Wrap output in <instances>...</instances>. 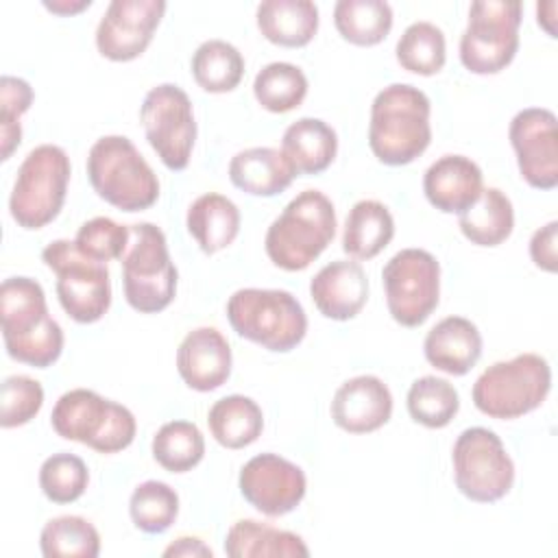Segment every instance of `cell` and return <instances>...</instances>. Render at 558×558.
<instances>
[{"label":"cell","instance_id":"obj_1","mask_svg":"<svg viewBox=\"0 0 558 558\" xmlns=\"http://www.w3.org/2000/svg\"><path fill=\"white\" fill-rule=\"evenodd\" d=\"M0 325L9 357L48 368L63 351V329L50 316L44 288L31 277H9L0 286Z\"/></svg>","mask_w":558,"mask_h":558},{"label":"cell","instance_id":"obj_2","mask_svg":"<svg viewBox=\"0 0 558 558\" xmlns=\"http://www.w3.org/2000/svg\"><path fill=\"white\" fill-rule=\"evenodd\" d=\"M432 102L410 83H392L377 92L371 105L368 148L386 166H405L432 142Z\"/></svg>","mask_w":558,"mask_h":558},{"label":"cell","instance_id":"obj_3","mask_svg":"<svg viewBox=\"0 0 558 558\" xmlns=\"http://www.w3.org/2000/svg\"><path fill=\"white\" fill-rule=\"evenodd\" d=\"M336 227L333 203L320 190H303L270 222L266 255L281 270H305L331 244Z\"/></svg>","mask_w":558,"mask_h":558},{"label":"cell","instance_id":"obj_4","mask_svg":"<svg viewBox=\"0 0 558 558\" xmlns=\"http://www.w3.org/2000/svg\"><path fill=\"white\" fill-rule=\"evenodd\" d=\"M94 192L120 211H144L159 198V179L126 135H102L87 153Z\"/></svg>","mask_w":558,"mask_h":558},{"label":"cell","instance_id":"obj_5","mask_svg":"<svg viewBox=\"0 0 558 558\" xmlns=\"http://www.w3.org/2000/svg\"><path fill=\"white\" fill-rule=\"evenodd\" d=\"M227 320L233 331L266 351L288 353L303 342L307 316L299 299L279 288H242L227 301Z\"/></svg>","mask_w":558,"mask_h":558},{"label":"cell","instance_id":"obj_6","mask_svg":"<svg viewBox=\"0 0 558 558\" xmlns=\"http://www.w3.org/2000/svg\"><path fill=\"white\" fill-rule=\"evenodd\" d=\"M57 436L87 445L98 453H118L126 449L137 432L133 412L87 388L63 392L50 414Z\"/></svg>","mask_w":558,"mask_h":558},{"label":"cell","instance_id":"obj_7","mask_svg":"<svg viewBox=\"0 0 558 558\" xmlns=\"http://www.w3.org/2000/svg\"><path fill=\"white\" fill-rule=\"evenodd\" d=\"M549 390V362L538 353H519L484 368L473 384L471 397L482 414L512 421L536 410L547 399Z\"/></svg>","mask_w":558,"mask_h":558},{"label":"cell","instance_id":"obj_8","mask_svg":"<svg viewBox=\"0 0 558 558\" xmlns=\"http://www.w3.org/2000/svg\"><path fill=\"white\" fill-rule=\"evenodd\" d=\"M70 174V157L61 146H35L20 163L9 196V211L17 227L37 231L50 225L65 203Z\"/></svg>","mask_w":558,"mask_h":558},{"label":"cell","instance_id":"obj_9","mask_svg":"<svg viewBox=\"0 0 558 558\" xmlns=\"http://www.w3.org/2000/svg\"><path fill=\"white\" fill-rule=\"evenodd\" d=\"M129 229L131 240L122 255L124 299L140 314H157L174 301L179 272L157 225L135 222Z\"/></svg>","mask_w":558,"mask_h":558},{"label":"cell","instance_id":"obj_10","mask_svg":"<svg viewBox=\"0 0 558 558\" xmlns=\"http://www.w3.org/2000/svg\"><path fill=\"white\" fill-rule=\"evenodd\" d=\"M41 262L57 275V299L63 312L89 325L111 305V279L105 264L85 257L74 240H54L41 251Z\"/></svg>","mask_w":558,"mask_h":558},{"label":"cell","instance_id":"obj_11","mask_svg":"<svg viewBox=\"0 0 558 558\" xmlns=\"http://www.w3.org/2000/svg\"><path fill=\"white\" fill-rule=\"evenodd\" d=\"M521 2L480 0L469 7V24L460 37V61L473 74L506 70L519 50Z\"/></svg>","mask_w":558,"mask_h":558},{"label":"cell","instance_id":"obj_12","mask_svg":"<svg viewBox=\"0 0 558 558\" xmlns=\"http://www.w3.org/2000/svg\"><path fill=\"white\" fill-rule=\"evenodd\" d=\"M451 462L456 486L471 501H499L514 484V462L488 427L464 429L453 442Z\"/></svg>","mask_w":558,"mask_h":558},{"label":"cell","instance_id":"obj_13","mask_svg":"<svg viewBox=\"0 0 558 558\" xmlns=\"http://www.w3.org/2000/svg\"><path fill=\"white\" fill-rule=\"evenodd\" d=\"M381 283L392 320L418 327L438 307L440 264L425 248H401L386 262Z\"/></svg>","mask_w":558,"mask_h":558},{"label":"cell","instance_id":"obj_14","mask_svg":"<svg viewBox=\"0 0 558 558\" xmlns=\"http://www.w3.org/2000/svg\"><path fill=\"white\" fill-rule=\"evenodd\" d=\"M140 120L161 163L172 172L185 170L196 142V120L190 96L174 83L155 85L144 96Z\"/></svg>","mask_w":558,"mask_h":558},{"label":"cell","instance_id":"obj_15","mask_svg":"<svg viewBox=\"0 0 558 558\" xmlns=\"http://www.w3.org/2000/svg\"><path fill=\"white\" fill-rule=\"evenodd\" d=\"M238 486L242 497L266 517L292 512L307 493L303 469L279 453L253 456L240 469Z\"/></svg>","mask_w":558,"mask_h":558},{"label":"cell","instance_id":"obj_16","mask_svg":"<svg viewBox=\"0 0 558 558\" xmlns=\"http://www.w3.org/2000/svg\"><path fill=\"white\" fill-rule=\"evenodd\" d=\"M523 181L536 190L558 185V129L554 111L545 107L521 109L508 126Z\"/></svg>","mask_w":558,"mask_h":558},{"label":"cell","instance_id":"obj_17","mask_svg":"<svg viewBox=\"0 0 558 558\" xmlns=\"http://www.w3.org/2000/svg\"><path fill=\"white\" fill-rule=\"evenodd\" d=\"M166 13L163 0H113L96 26V48L109 61H133L153 41Z\"/></svg>","mask_w":558,"mask_h":558},{"label":"cell","instance_id":"obj_18","mask_svg":"<svg viewBox=\"0 0 558 558\" xmlns=\"http://www.w3.org/2000/svg\"><path fill=\"white\" fill-rule=\"evenodd\" d=\"M231 347L216 327H196L185 333L177 349V371L187 388L211 392L231 375Z\"/></svg>","mask_w":558,"mask_h":558},{"label":"cell","instance_id":"obj_19","mask_svg":"<svg viewBox=\"0 0 558 558\" xmlns=\"http://www.w3.org/2000/svg\"><path fill=\"white\" fill-rule=\"evenodd\" d=\"M392 416L390 388L377 375L347 379L331 399L333 423L349 434H371Z\"/></svg>","mask_w":558,"mask_h":558},{"label":"cell","instance_id":"obj_20","mask_svg":"<svg viewBox=\"0 0 558 558\" xmlns=\"http://www.w3.org/2000/svg\"><path fill=\"white\" fill-rule=\"evenodd\" d=\"M310 296L325 318L351 320L366 305L368 277L360 262L336 259L312 277Z\"/></svg>","mask_w":558,"mask_h":558},{"label":"cell","instance_id":"obj_21","mask_svg":"<svg viewBox=\"0 0 558 558\" xmlns=\"http://www.w3.org/2000/svg\"><path fill=\"white\" fill-rule=\"evenodd\" d=\"M484 190L480 166L464 155H442L423 174V192L442 214H462Z\"/></svg>","mask_w":558,"mask_h":558},{"label":"cell","instance_id":"obj_22","mask_svg":"<svg viewBox=\"0 0 558 558\" xmlns=\"http://www.w3.org/2000/svg\"><path fill=\"white\" fill-rule=\"evenodd\" d=\"M423 353L436 371L462 377L482 357V333L469 318L447 316L427 331Z\"/></svg>","mask_w":558,"mask_h":558},{"label":"cell","instance_id":"obj_23","mask_svg":"<svg viewBox=\"0 0 558 558\" xmlns=\"http://www.w3.org/2000/svg\"><path fill=\"white\" fill-rule=\"evenodd\" d=\"M296 172L286 155L270 146H253L235 153L229 161L231 183L251 196H277L286 192Z\"/></svg>","mask_w":558,"mask_h":558},{"label":"cell","instance_id":"obj_24","mask_svg":"<svg viewBox=\"0 0 558 558\" xmlns=\"http://www.w3.org/2000/svg\"><path fill=\"white\" fill-rule=\"evenodd\" d=\"M240 222L238 205L218 192L201 194L190 203L185 214V227L205 255H214L233 244L240 233Z\"/></svg>","mask_w":558,"mask_h":558},{"label":"cell","instance_id":"obj_25","mask_svg":"<svg viewBox=\"0 0 558 558\" xmlns=\"http://www.w3.org/2000/svg\"><path fill=\"white\" fill-rule=\"evenodd\" d=\"M281 153L299 174L325 172L338 153L336 131L320 118H299L281 137Z\"/></svg>","mask_w":558,"mask_h":558},{"label":"cell","instance_id":"obj_26","mask_svg":"<svg viewBox=\"0 0 558 558\" xmlns=\"http://www.w3.org/2000/svg\"><path fill=\"white\" fill-rule=\"evenodd\" d=\"M255 20L270 44L303 48L318 31V7L310 0H264L257 4Z\"/></svg>","mask_w":558,"mask_h":558},{"label":"cell","instance_id":"obj_27","mask_svg":"<svg viewBox=\"0 0 558 558\" xmlns=\"http://www.w3.org/2000/svg\"><path fill=\"white\" fill-rule=\"evenodd\" d=\"M225 554L231 558H305L310 549L290 530H279L255 519H240L227 530Z\"/></svg>","mask_w":558,"mask_h":558},{"label":"cell","instance_id":"obj_28","mask_svg":"<svg viewBox=\"0 0 558 558\" xmlns=\"http://www.w3.org/2000/svg\"><path fill=\"white\" fill-rule=\"evenodd\" d=\"M395 238V218L390 209L375 201H357L344 220L342 248L353 259L377 257Z\"/></svg>","mask_w":558,"mask_h":558},{"label":"cell","instance_id":"obj_29","mask_svg":"<svg viewBox=\"0 0 558 558\" xmlns=\"http://www.w3.org/2000/svg\"><path fill=\"white\" fill-rule=\"evenodd\" d=\"M458 227L475 246H499L514 229L512 201L499 187H484L480 198L458 216Z\"/></svg>","mask_w":558,"mask_h":558},{"label":"cell","instance_id":"obj_30","mask_svg":"<svg viewBox=\"0 0 558 558\" xmlns=\"http://www.w3.org/2000/svg\"><path fill=\"white\" fill-rule=\"evenodd\" d=\"M207 425L214 440L225 449H244L262 436L264 414L251 397L229 395L209 408Z\"/></svg>","mask_w":558,"mask_h":558},{"label":"cell","instance_id":"obj_31","mask_svg":"<svg viewBox=\"0 0 558 558\" xmlns=\"http://www.w3.org/2000/svg\"><path fill=\"white\" fill-rule=\"evenodd\" d=\"M333 24L340 37L353 46H377L392 28V7L384 0H338Z\"/></svg>","mask_w":558,"mask_h":558},{"label":"cell","instance_id":"obj_32","mask_svg":"<svg viewBox=\"0 0 558 558\" xmlns=\"http://www.w3.org/2000/svg\"><path fill=\"white\" fill-rule=\"evenodd\" d=\"M190 68L201 89L227 94L233 92L244 76V57L225 39H207L194 50Z\"/></svg>","mask_w":558,"mask_h":558},{"label":"cell","instance_id":"obj_33","mask_svg":"<svg viewBox=\"0 0 558 558\" xmlns=\"http://www.w3.org/2000/svg\"><path fill=\"white\" fill-rule=\"evenodd\" d=\"M255 100L270 113H288L307 96L305 72L288 61H272L264 65L253 81Z\"/></svg>","mask_w":558,"mask_h":558},{"label":"cell","instance_id":"obj_34","mask_svg":"<svg viewBox=\"0 0 558 558\" xmlns=\"http://www.w3.org/2000/svg\"><path fill=\"white\" fill-rule=\"evenodd\" d=\"M408 412L414 423L429 429L447 427L460 410V395L442 377L423 375L412 381L405 397Z\"/></svg>","mask_w":558,"mask_h":558},{"label":"cell","instance_id":"obj_35","mask_svg":"<svg viewBox=\"0 0 558 558\" xmlns=\"http://www.w3.org/2000/svg\"><path fill=\"white\" fill-rule=\"evenodd\" d=\"M395 54L403 70L421 76H434L447 61L445 33L432 22H414L401 33Z\"/></svg>","mask_w":558,"mask_h":558},{"label":"cell","instance_id":"obj_36","mask_svg":"<svg viewBox=\"0 0 558 558\" xmlns=\"http://www.w3.org/2000/svg\"><path fill=\"white\" fill-rule=\"evenodd\" d=\"M153 458L170 473L192 471L205 456V438L192 421H168L153 436Z\"/></svg>","mask_w":558,"mask_h":558},{"label":"cell","instance_id":"obj_37","mask_svg":"<svg viewBox=\"0 0 558 558\" xmlns=\"http://www.w3.org/2000/svg\"><path fill=\"white\" fill-rule=\"evenodd\" d=\"M39 549L46 558H96L100 534L83 517L63 514L46 521L39 534Z\"/></svg>","mask_w":558,"mask_h":558},{"label":"cell","instance_id":"obj_38","mask_svg":"<svg viewBox=\"0 0 558 558\" xmlns=\"http://www.w3.org/2000/svg\"><path fill=\"white\" fill-rule=\"evenodd\" d=\"M129 514L137 530L163 534L179 517V495L166 482L146 480L131 493Z\"/></svg>","mask_w":558,"mask_h":558},{"label":"cell","instance_id":"obj_39","mask_svg":"<svg viewBox=\"0 0 558 558\" xmlns=\"http://www.w3.org/2000/svg\"><path fill=\"white\" fill-rule=\"evenodd\" d=\"M89 471L83 458L59 451L39 466V488L52 504H72L87 490Z\"/></svg>","mask_w":558,"mask_h":558},{"label":"cell","instance_id":"obj_40","mask_svg":"<svg viewBox=\"0 0 558 558\" xmlns=\"http://www.w3.org/2000/svg\"><path fill=\"white\" fill-rule=\"evenodd\" d=\"M33 87L20 76L0 78V157L7 161L22 142L20 118L33 105Z\"/></svg>","mask_w":558,"mask_h":558},{"label":"cell","instance_id":"obj_41","mask_svg":"<svg viewBox=\"0 0 558 558\" xmlns=\"http://www.w3.org/2000/svg\"><path fill=\"white\" fill-rule=\"evenodd\" d=\"M129 240L131 229L126 225H120L107 216H96L78 227L74 244L85 257L107 264L111 259H122Z\"/></svg>","mask_w":558,"mask_h":558},{"label":"cell","instance_id":"obj_42","mask_svg":"<svg viewBox=\"0 0 558 558\" xmlns=\"http://www.w3.org/2000/svg\"><path fill=\"white\" fill-rule=\"evenodd\" d=\"M0 405V425L4 429L26 425L44 405V388L28 375H9L2 381Z\"/></svg>","mask_w":558,"mask_h":558},{"label":"cell","instance_id":"obj_43","mask_svg":"<svg viewBox=\"0 0 558 558\" xmlns=\"http://www.w3.org/2000/svg\"><path fill=\"white\" fill-rule=\"evenodd\" d=\"M556 242H558V222L556 220H549L545 227H541L532 233L530 257L536 268H541L545 272H556V268H558Z\"/></svg>","mask_w":558,"mask_h":558},{"label":"cell","instance_id":"obj_44","mask_svg":"<svg viewBox=\"0 0 558 558\" xmlns=\"http://www.w3.org/2000/svg\"><path fill=\"white\" fill-rule=\"evenodd\" d=\"M166 558H211L214 551L209 545H205L201 538L196 536H179L177 541H172L166 549H163Z\"/></svg>","mask_w":558,"mask_h":558},{"label":"cell","instance_id":"obj_45","mask_svg":"<svg viewBox=\"0 0 558 558\" xmlns=\"http://www.w3.org/2000/svg\"><path fill=\"white\" fill-rule=\"evenodd\" d=\"M92 7V0H44V9H48L54 15L68 17V15H76L85 9Z\"/></svg>","mask_w":558,"mask_h":558},{"label":"cell","instance_id":"obj_46","mask_svg":"<svg viewBox=\"0 0 558 558\" xmlns=\"http://www.w3.org/2000/svg\"><path fill=\"white\" fill-rule=\"evenodd\" d=\"M556 0L536 4V22L549 37H556Z\"/></svg>","mask_w":558,"mask_h":558}]
</instances>
